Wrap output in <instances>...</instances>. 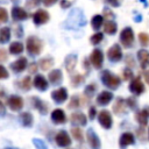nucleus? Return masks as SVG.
<instances>
[{"instance_id": "obj_24", "label": "nucleus", "mask_w": 149, "mask_h": 149, "mask_svg": "<svg viewBox=\"0 0 149 149\" xmlns=\"http://www.w3.org/2000/svg\"><path fill=\"white\" fill-rule=\"evenodd\" d=\"M116 29H118V26L114 21H107L104 23V31L108 35H114L116 33Z\"/></svg>"}, {"instance_id": "obj_22", "label": "nucleus", "mask_w": 149, "mask_h": 149, "mask_svg": "<svg viewBox=\"0 0 149 149\" xmlns=\"http://www.w3.org/2000/svg\"><path fill=\"white\" fill-rule=\"evenodd\" d=\"M148 119H149V107H143L140 112H137V114H136V120H137L142 126H146V125H147Z\"/></svg>"}, {"instance_id": "obj_36", "label": "nucleus", "mask_w": 149, "mask_h": 149, "mask_svg": "<svg viewBox=\"0 0 149 149\" xmlns=\"http://www.w3.org/2000/svg\"><path fill=\"white\" fill-rule=\"evenodd\" d=\"M20 86L23 88V90H29L30 88V77L27 76L22 79V81L20 83Z\"/></svg>"}, {"instance_id": "obj_45", "label": "nucleus", "mask_w": 149, "mask_h": 149, "mask_svg": "<svg viewBox=\"0 0 149 149\" xmlns=\"http://www.w3.org/2000/svg\"><path fill=\"white\" fill-rule=\"evenodd\" d=\"M126 104H127L130 108H135V107H136V101H135L133 98H128V99L126 100Z\"/></svg>"}, {"instance_id": "obj_52", "label": "nucleus", "mask_w": 149, "mask_h": 149, "mask_svg": "<svg viewBox=\"0 0 149 149\" xmlns=\"http://www.w3.org/2000/svg\"><path fill=\"white\" fill-rule=\"evenodd\" d=\"M104 12L106 13V16H109V17H113V16H114V15H113V13H112V12H109L108 9H105Z\"/></svg>"}, {"instance_id": "obj_18", "label": "nucleus", "mask_w": 149, "mask_h": 149, "mask_svg": "<svg viewBox=\"0 0 149 149\" xmlns=\"http://www.w3.org/2000/svg\"><path fill=\"white\" fill-rule=\"evenodd\" d=\"M51 120L55 123H64L66 121V116H65L64 112L61 108H57V109H54L52 111V113H51Z\"/></svg>"}, {"instance_id": "obj_4", "label": "nucleus", "mask_w": 149, "mask_h": 149, "mask_svg": "<svg viewBox=\"0 0 149 149\" xmlns=\"http://www.w3.org/2000/svg\"><path fill=\"white\" fill-rule=\"evenodd\" d=\"M120 42L126 48H132L134 44V31L130 27H126L120 33Z\"/></svg>"}, {"instance_id": "obj_55", "label": "nucleus", "mask_w": 149, "mask_h": 149, "mask_svg": "<svg viewBox=\"0 0 149 149\" xmlns=\"http://www.w3.org/2000/svg\"><path fill=\"white\" fill-rule=\"evenodd\" d=\"M69 149H71V148H69Z\"/></svg>"}, {"instance_id": "obj_37", "label": "nucleus", "mask_w": 149, "mask_h": 149, "mask_svg": "<svg viewBox=\"0 0 149 149\" xmlns=\"http://www.w3.org/2000/svg\"><path fill=\"white\" fill-rule=\"evenodd\" d=\"M33 143L36 146L37 149H48V148H47V144H45L42 140H40V139H34V140H33Z\"/></svg>"}, {"instance_id": "obj_50", "label": "nucleus", "mask_w": 149, "mask_h": 149, "mask_svg": "<svg viewBox=\"0 0 149 149\" xmlns=\"http://www.w3.org/2000/svg\"><path fill=\"white\" fill-rule=\"evenodd\" d=\"M36 70H37V65H36L35 63H33V64L29 65V72H30V73H35Z\"/></svg>"}, {"instance_id": "obj_25", "label": "nucleus", "mask_w": 149, "mask_h": 149, "mask_svg": "<svg viewBox=\"0 0 149 149\" xmlns=\"http://www.w3.org/2000/svg\"><path fill=\"white\" fill-rule=\"evenodd\" d=\"M23 51V44L21 42H13L9 45V52L13 55H19Z\"/></svg>"}, {"instance_id": "obj_2", "label": "nucleus", "mask_w": 149, "mask_h": 149, "mask_svg": "<svg viewBox=\"0 0 149 149\" xmlns=\"http://www.w3.org/2000/svg\"><path fill=\"white\" fill-rule=\"evenodd\" d=\"M27 51L31 56H36L42 51V42L35 36H30L27 40Z\"/></svg>"}, {"instance_id": "obj_34", "label": "nucleus", "mask_w": 149, "mask_h": 149, "mask_svg": "<svg viewBox=\"0 0 149 149\" xmlns=\"http://www.w3.org/2000/svg\"><path fill=\"white\" fill-rule=\"evenodd\" d=\"M139 40H140V43L143 47H147L149 44V34H147V33H140L139 34Z\"/></svg>"}, {"instance_id": "obj_53", "label": "nucleus", "mask_w": 149, "mask_h": 149, "mask_svg": "<svg viewBox=\"0 0 149 149\" xmlns=\"http://www.w3.org/2000/svg\"><path fill=\"white\" fill-rule=\"evenodd\" d=\"M146 80L149 83V72H147V73H146Z\"/></svg>"}, {"instance_id": "obj_54", "label": "nucleus", "mask_w": 149, "mask_h": 149, "mask_svg": "<svg viewBox=\"0 0 149 149\" xmlns=\"http://www.w3.org/2000/svg\"><path fill=\"white\" fill-rule=\"evenodd\" d=\"M13 1H17V0H13Z\"/></svg>"}, {"instance_id": "obj_12", "label": "nucleus", "mask_w": 149, "mask_h": 149, "mask_svg": "<svg viewBox=\"0 0 149 149\" xmlns=\"http://www.w3.org/2000/svg\"><path fill=\"white\" fill-rule=\"evenodd\" d=\"M129 91L134 94H141L143 91H144V85L143 83L141 81L140 78H135V79H132L130 84H129Z\"/></svg>"}, {"instance_id": "obj_1", "label": "nucleus", "mask_w": 149, "mask_h": 149, "mask_svg": "<svg viewBox=\"0 0 149 149\" xmlns=\"http://www.w3.org/2000/svg\"><path fill=\"white\" fill-rule=\"evenodd\" d=\"M101 80L104 83V85H106L107 87L114 90L119 85H120V78L115 74H113L112 72L105 70L102 73H101Z\"/></svg>"}, {"instance_id": "obj_40", "label": "nucleus", "mask_w": 149, "mask_h": 149, "mask_svg": "<svg viewBox=\"0 0 149 149\" xmlns=\"http://www.w3.org/2000/svg\"><path fill=\"white\" fill-rule=\"evenodd\" d=\"M83 80H84V78H83L81 76L77 74V76H76V77L72 79V85H73V86H78V85H79V84H80Z\"/></svg>"}, {"instance_id": "obj_5", "label": "nucleus", "mask_w": 149, "mask_h": 149, "mask_svg": "<svg viewBox=\"0 0 149 149\" xmlns=\"http://www.w3.org/2000/svg\"><path fill=\"white\" fill-rule=\"evenodd\" d=\"M90 62H91V64L95 69H100L101 65H102V62H104V54H102V51L100 49H94L91 52Z\"/></svg>"}, {"instance_id": "obj_15", "label": "nucleus", "mask_w": 149, "mask_h": 149, "mask_svg": "<svg viewBox=\"0 0 149 149\" xmlns=\"http://www.w3.org/2000/svg\"><path fill=\"white\" fill-rule=\"evenodd\" d=\"M12 17L15 21H22V20H26L28 17V14L21 7H13V9H12Z\"/></svg>"}, {"instance_id": "obj_26", "label": "nucleus", "mask_w": 149, "mask_h": 149, "mask_svg": "<svg viewBox=\"0 0 149 149\" xmlns=\"http://www.w3.org/2000/svg\"><path fill=\"white\" fill-rule=\"evenodd\" d=\"M10 38V29L8 27H3L0 29V42L6 43Z\"/></svg>"}, {"instance_id": "obj_30", "label": "nucleus", "mask_w": 149, "mask_h": 149, "mask_svg": "<svg viewBox=\"0 0 149 149\" xmlns=\"http://www.w3.org/2000/svg\"><path fill=\"white\" fill-rule=\"evenodd\" d=\"M33 101H35V107L38 108L40 112H41L42 114L47 113V111H48V106H47L42 100H40V99H37V98H33Z\"/></svg>"}, {"instance_id": "obj_16", "label": "nucleus", "mask_w": 149, "mask_h": 149, "mask_svg": "<svg viewBox=\"0 0 149 149\" xmlns=\"http://www.w3.org/2000/svg\"><path fill=\"white\" fill-rule=\"evenodd\" d=\"M34 86L37 88V90H40V91H45L47 88H48V81H47V79L43 77V76H41V74H36L35 76V78H34Z\"/></svg>"}, {"instance_id": "obj_17", "label": "nucleus", "mask_w": 149, "mask_h": 149, "mask_svg": "<svg viewBox=\"0 0 149 149\" xmlns=\"http://www.w3.org/2000/svg\"><path fill=\"white\" fill-rule=\"evenodd\" d=\"M137 58L140 61V64L143 69L149 66V51H147L146 49H141L137 51Z\"/></svg>"}, {"instance_id": "obj_6", "label": "nucleus", "mask_w": 149, "mask_h": 149, "mask_svg": "<svg viewBox=\"0 0 149 149\" xmlns=\"http://www.w3.org/2000/svg\"><path fill=\"white\" fill-rule=\"evenodd\" d=\"M107 57L112 62H119L122 58V50L119 44H113L108 51H107Z\"/></svg>"}, {"instance_id": "obj_46", "label": "nucleus", "mask_w": 149, "mask_h": 149, "mask_svg": "<svg viewBox=\"0 0 149 149\" xmlns=\"http://www.w3.org/2000/svg\"><path fill=\"white\" fill-rule=\"evenodd\" d=\"M95 114H97V112H95V107H91L90 111H88V118H90L91 120H93V119L95 118Z\"/></svg>"}, {"instance_id": "obj_33", "label": "nucleus", "mask_w": 149, "mask_h": 149, "mask_svg": "<svg viewBox=\"0 0 149 149\" xmlns=\"http://www.w3.org/2000/svg\"><path fill=\"white\" fill-rule=\"evenodd\" d=\"M102 38H104L102 33H95V34H93V35L91 36L90 41H91L92 44H98V43H100V42L102 41Z\"/></svg>"}, {"instance_id": "obj_43", "label": "nucleus", "mask_w": 149, "mask_h": 149, "mask_svg": "<svg viewBox=\"0 0 149 149\" xmlns=\"http://www.w3.org/2000/svg\"><path fill=\"white\" fill-rule=\"evenodd\" d=\"M40 1H41V0H27V7L33 8V7L37 6V5L40 3Z\"/></svg>"}, {"instance_id": "obj_9", "label": "nucleus", "mask_w": 149, "mask_h": 149, "mask_svg": "<svg viewBox=\"0 0 149 149\" xmlns=\"http://www.w3.org/2000/svg\"><path fill=\"white\" fill-rule=\"evenodd\" d=\"M51 98L57 104H62L68 99V90L65 87H59L51 92Z\"/></svg>"}, {"instance_id": "obj_13", "label": "nucleus", "mask_w": 149, "mask_h": 149, "mask_svg": "<svg viewBox=\"0 0 149 149\" xmlns=\"http://www.w3.org/2000/svg\"><path fill=\"white\" fill-rule=\"evenodd\" d=\"M87 141H88V144L93 148V149H99L100 148V140L98 137V135L93 132V129H88L87 130Z\"/></svg>"}, {"instance_id": "obj_35", "label": "nucleus", "mask_w": 149, "mask_h": 149, "mask_svg": "<svg viewBox=\"0 0 149 149\" xmlns=\"http://www.w3.org/2000/svg\"><path fill=\"white\" fill-rule=\"evenodd\" d=\"M123 106H125L123 100L119 98V99H118V102L114 105V111H115V113H121V112H123Z\"/></svg>"}, {"instance_id": "obj_47", "label": "nucleus", "mask_w": 149, "mask_h": 149, "mask_svg": "<svg viewBox=\"0 0 149 149\" xmlns=\"http://www.w3.org/2000/svg\"><path fill=\"white\" fill-rule=\"evenodd\" d=\"M107 2L112 7H119L120 6V0H107Z\"/></svg>"}, {"instance_id": "obj_48", "label": "nucleus", "mask_w": 149, "mask_h": 149, "mask_svg": "<svg viewBox=\"0 0 149 149\" xmlns=\"http://www.w3.org/2000/svg\"><path fill=\"white\" fill-rule=\"evenodd\" d=\"M7 59V55H6V51L3 49H0V62H3Z\"/></svg>"}, {"instance_id": "obj_11", "label": "nucleus", "mask_w": 149, "mask_h": 149, "mask_svg": "<svg viewBox=\"0 0 149 149\" xmlns=\"http://www.w3.org/2000/svg\"><path fill=\"white\" fill-rule=\"evenodd\" d=\"M55 141H56V143H57L59 147H69V146L71 144V139H70V136L68 135V133L64 132V130H61V132L56 135Z\"/></svg>"}, {"instance_id": "obj_28", "label": "nucleus", "mask_w": 149, "mask_h": 149, "mask_svg": "<svg viewBox=\"0 0 149 149\" xmlns=\"http://www.w3.org/2000/svg\"><path fill=\"white\" fill-rule=\"evenodd\" d=\"M76 63H77V57H76L74 55L68 56L66 59H65V66H66L68 71H72V69L74 68Z\"/></svg>"}, {"instance_id": "obj_32", "label": "nucleus", "mask_w": 149, "mask_h": 149, "mask_svg": "<svg viewBox=\"0 0 149 149\" xmlns=\"http://www.w3.org/2000/svg\"><path fill=\"white\" fill-rule=\"evenodd\" d=\"M71 134H72V136L74 137V140H77V141H79V142L83 141V133H81V130H80L78 127L71 128Z\"/></svg>"}, {"instance_id": "obj_38", "label": "nucleus", "mask_w": 149, "mask_h": 149, "mask_svg": "<svg viewBox=\"0 0 149 149\" xmlns=\"http://www.w3.org/2000/svg\"><path fill=\"white\" fill-rule=\"evenodd\" d=\"M8 20V14H7V10L2 7H0V23H3V22H7Z\"/></svg>"}, {"instance_id": "obj_23", "label": "nucleus", "mask_w": 149, "mask_h": 149, "mask_svg": "<svg viewBox=\"0 0 149 149\" xmlns=\"http://www.w3.org/2000/svg\"><path fill=\"white\" fill-rule=\"evenodd\" d=\"M48 78H49L50 83H52L54 85H58L62 83V71L61 70H52L49 73Z\"/></svg>"}, {"instance_id": "obj_51", "label": "nucleus", "mask_w": 149, "mask_h": 149, "mask_svg": "<svg viewBox=\"0 0 149 149\" xmlns=\"http://www.w3.org/2000/svg\"><path fill=\"white\" fill-rule=\"evenodd\" d=\"M56 1H57V0H43V3H44L45 6H51V5H54Z\"/></svg>"}, {"instance_id": "obj_19", "label": "nucleus", "mask_w": 149, "mask_h": 149, "mask_svg": "<svg viewBox=\"0 0 149 149\" xmlns=\"http://www.w3.org/2000/svg\"><path fill=\"white\" fill-rule=\"evenodd\" d=\"M70 120H71L72 123L80 125V126H85L86 122H87L86 121V116L83 113H80V112H73L71 114V116H70Z\"/></svg>"}, {"instance_id": "obj_42", "label": "nucleus", "mask_w": 149, "mask_h": 149, "mask_svg": "<svg viewBox=\"0 0 149 149\" xmlns=\"http://www.w3.org/2000/svg\"><path fill=\"white\" fill-rule=\"evenodd\" d=\"M132 77H133V72H132V70H130V69H126V70L123 71V78H125L126 80H129Z\"/></svg>"}, {"instance_id": "obj_27", "label": "nucleus", "mask_w": 149, "mask_h": 149, "mask_svg": "<svg viewBox=\"0 0 149 149\" xmlns=\"http://www.w3.org/2000/svg\"><path fill=\"white\" fill-rule=\"evenodd\" d=\"M91 23H92V28L98 30L104 23V16L102 15H94L91 20Z\"/></svg>"}, {"instance_id": "obj_31", "label": "nucleus", "mask_w": 149, "mask_h": 149, "mask_svg": "<svg viewBox=\"0 0 149 149\" xmlns=\"http://www.w3.org/2000/svg\"><path fill=\"white\" fill-rule=\"evenodd\" d=\"M52 58H50V57H48V58H43V59H41L40 61V68L42 69V70H48L51 65H52Z\"/></svg>"}, {"instance_id": "obj_41", "label": "nucleus", "mask_w": 149, "mask_h": 149, "mask_svg": "<svg viewBox=\"0 0 149 149\" xmlns=\"http://www.w3.org/2000/svg\"><path fill=\"white\" fill-rule=\"evenodd\" d=\"M7 77H8V71L5 69L3 65H0V79L7 78Z\"/></svg>"}, {"instance_id": "obj_8", "label": "nucleus", "mask_w": 149, "mask_h": 149, "mask_svg": "<svg viewBox=\"0 0 149 149\" xmlns=\"http://www.w3.org/2000/svg\"><path fill=\"white\" fill-rule=\"evenodd\" d=\"M7 105L12 111L17 112L23 107V99L19 95H10L7 100Z\"/></svg>"}, {"instance_id": "obj_14", "label": "nucleus", "mask_w": 149, "mask_h": 149, "mask_svg": "<svg viewBox=\"0 0 149 149\" xmlns=\"http://www.w3.org/2000/svg\"><path fill=\"white\" fill-rule=\"evenodd\" d=\"M10 68H12V70H13L14 72H16V73L22 72V71L27 68V59H26L24 57H20L19 59H16L15 62L12 63Z\"/></svg>"}, {"instance_id": "obj_49", "label": "nucleus", "mask_w": 149, "mask_h": 149, "mask_svg": "<svg viewBox=\"0 0 149 149\" xmlns=\"http://www.w3.org/2000/svg\"><path fill=\"white\" fill-rule=\"evenodd\" d=\"M70 5H71V2L69 0H62L61 1V7L62 8H68V7H70Z\"/></svg>"}, {"instance_id": "obj_44", "label": "nucleus", "mask_w": 149, "mask_h": 149, "mask_svg": "<svg viewBox=\"0 0 149 149\" xmlns=\"http://www.w3.org/2000/svg\"><path fill=\"white\" fill-rule=\"evenodd\" d=\"M78 102H79L78 97H74V95H73V97L71 98V104L69 105V107H73V106H74V107H77V106H79V104H78Z\"/></svg>"}, {"instance_id": "obj_29", "label": "nucleus", "mask_w": 149, "mask_h": 149, "mask_svg": "<svg viewBox=\"0 0 149 149\" xmlns=\"http://www.w3.org/2000/svg\"><path fill=\"white\" fill-rule=\"evenodd\" d=\"M21 121H22V125L26 126V127H29L33 125V115L28 112L26 113H22L21 114Z\"/></svg>"}, {"instance_id": "obj_3", "label": "nucleus", "mask_w": 149, "mask_h": 149, "mask_svg": "<svg viewBox=\"0 0 149 149\" xmlns=\"http://www.w3.org/2000/svg\"><path fill=\"white\" fill-rule=\"evenodd\" d=\"M85 24V19L81 14V12L79 9H74L70 13L69 20H68V26L71 28H77Z\"/></svg>"}, {"instance_id": "obj_10", "label": "nucleus", "mask_w": 149, "mask_h": 149, "mask_svg": "<svg viewBox=\"0 0 149 149\" xmlns=\"http://www.w3.org/2000/svg\"><path fill=\"white\" fill-rule=\"evenodd\" d=\"M33 20H34V23L36 26H40V24H43L45 23L48 20H49V13L44 9H38L34 16H33Z\"/></svg>"}, {"instance_id": "obj_7", "label": "nucleus", "mask_w": 149, "mask_h": 149, "mask_svg": "<svg viewBox=\"0 0 149 149\" xmlns=\"http://www.w3.org/2000/svg\"><path fill=\"white\" fill-rule=\"evenodd\" d=\"M98 121L105 129H109L112 127V116H111L109 112L106 109L100 111V113L98 115Z\"/></svg>"}, {"instance_id": "obj_20", "label": "nucleus", "mask_w": 149, "mask_h": 149, "mask_svg": "<svg viewBox=\"0 0 149 149\" xmlns=\"http://www.w3.org/2000/svg\"><path fill=\"white\" fill-rule=\"evenodd\" d=\"M134 142H135V139H134V135L132 133H123L120 137V141H119L121 148H125L129 144H133Z\"/></svg>"}, {"instance_id": "obj_39", "label": "nucleus", "mask_w": 149, "mask_h": 149, "mask_svg": "<svg viewBox=\"0 0 149 149\" xmlns=\"http://www.w3.org/2000/svg\"><path fill=\"white\" fill-rule=\"evenodd\" d=\"M95 88H97V86L93 85V84H91V85L86 86V88H85V93H86L87 95H92V93L95 91Z\"/></svg>"}, {"instance_id": "obj_21", "label": "nucleus", "mask_w": 149, "mask_h": 149, "mask_svg": "<svg viewBox=\"0 0 149 149\" xmlns=\"http://www.w3.org/2000/svg\"><path fill=\"white\" fill-rule=\"evenodd\" d=\"M112 99H113V93H111L108 91H102L97 97V102H98V105H107Z\"/></svg>"}]
</instances>
